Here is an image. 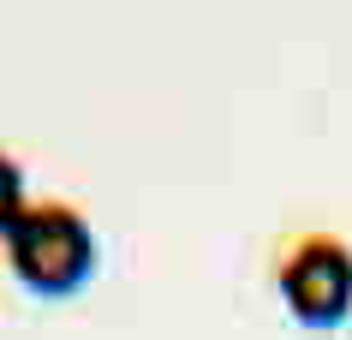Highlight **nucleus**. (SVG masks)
Returning a JSON list of instances; mask_svg holds the SVG:
<instances>
[{
    "label": "nucleus",
    "instance_id": "f03ea898",
    "mask_svg": "<svg viewBox=\"0 0 352 340\" xmlns=\"http://www.w3.org/2000/svg\"><path fill=\"white\" fill-rule=\"evenodd\" d=\"M275 299L305 328H334L352 310V245L340 233H293L275 251Z\"/></svg>",
    "mask_w": 352,
    "mask_h": 340
},
{
    "label": "nucleus",
    "instance_id": "f257e3e1",
    "mask_svg": "<svg viewBox=\"0 0 352 340\" xmlns=\"http://www.w3.org/2000/svg\"><path fill=\"white\" fill-rule=\"evenodd\" d=\"M0 251L12 281L36 299H72L96 275V227L66 197H30L0 233Z\"/></svg>",
    "mask_w": 352,
    "mask_h": 340
},
{
    "label": "nucleus",
    "instance_id": "7ed1b4c3",
    "mask_svg": "<svg viewBox=\"0 0 352 340\" xmlns=\"http://www.w3.org/2000/svg\"><path fill=\"white\" fill-rule=\"evenodd\" d=\"M24 203H30V197H24V168H19V155L0 144V233L12 227V215H19Z\"/></svg>",
    "mask_w": 352,
    "mask_h": 340
}]
</instances>
